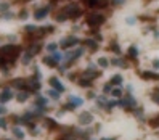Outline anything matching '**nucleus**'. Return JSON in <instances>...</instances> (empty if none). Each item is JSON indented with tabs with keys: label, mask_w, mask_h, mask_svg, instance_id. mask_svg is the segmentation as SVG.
I'll return each instance as SVG.
<instances>
[{
	"label": "nucleus",
	"mask_w": 159,
	"mask_h": 140,
	"mask_svg": "<svg viewBox=\"0 0 159 140\" xmlns=\"http://www.w3.org/2000/svg\"><path fill=\"white\" fill-rule=\"evenodd\" d=\"M79 15H81V8H79L76 3H69L64 10H63V13H60L56 16V20L64 21V20H68V18H77Z\"/></svg>",
	"instance_id": "obj_1"
},
{
	"label": "nucleus",
	"mask_w": 159,
	"mask_h": 140,
	"mask_svg": "<svg viewBox=\"0 0 159 140\" xmlns=\"http://www.w3.org/2000/svg\"><path fill=\"white\" fill-rule=\"evenodd\" d=\"M18 48L15 45H5L0 48V55H7L8 57V61H13V58H16L18 57Z\"/></svg>",
	"instance_id": "obj_2"
},
{
	"label": "nucleus",
	"mask_w": 159,
	"mask_h": 140,
	"mask_svg": "<svg viewBox=\"0 0 159 140\" xmlns=\"http://www.w3.org/2000/svg\"><path fill=\"white\" fill-rule=\"evenodd\" d=\"M93 122V114L89 111H84L81 113V116H79V124L81 126H89V124Z\"/></svg>",
	"instance_id": "obj_3"
},
{
	"label": "nucleus",
	"mask_w": 159,
	"mask_h": 140,
	"mask_svg": "<svg viewBox=\"0 0 159 140\" xmlns=\"http://www.w3.org/2000/svg\"><path fill=\"white\" fill-rule=\"evenodd\" d=\"M105 23V16H101L100 13H95V15H90L89 16V24L90 26H100Z\"/></svg>",
	"instance_id": "obj_4"
},
{
	"label": "nucleus",
	"mask_w": 159,
	"mask_h": 140,
	"mask_svg": "<svg viewBox=\"0 0 159 140\" xmlns=\"http://www.w3.org/2000/svg\"><path fill=\"white\" fill-rule=\"evenodd\" d=\"M79 42L77 37H74V36H71V37H66V39H61V42H60V45L63 47V48H69V47H74L76 44Z\"/></svg>",
	"instance_id": "obj_5"
},
{
	"label": "nucleus",
	"mask_w": 159,
	"mask_h": 140,
	"mask_svg": "<svg viewBox=\"0 0 159 140\" xmlns=\"http://www.w3.org/2000/svg\"><path fill=\"white\" fill-rule=\"evenodd\" d=\"M11 98H13V92L10 90V89H3L2 94H0V102L5 103V102H10Z\"/></svg>",
	"instance_id": "obj_6"
},
{
	"label": "nucleus",
	"mask_w": 159,
	"mask_h": 140,
	"mask_svg": "<svg viewBox=\"0 0 159 140\" xmlns=\"http://www.w3.org/2000/svg\"><path fill=\"white\" fill-rule=\"evenodd\" d=\"M135 98L132 97V95H125L124 97V100H121L119 102V105H122V106H135Z\"/></svg>",
	"instance_id": "obj_7"
},
{
	"label": "nucleus",
	"mask_w": 159,
	"mask_h": 140,
	"mask_svg": "<svg viewBox=\"0 0 159 140\" xmlns=\"http://www.w3.org/2000/svg\"><path fill=\"white\" fill-rule=\"evenodd\" d=\"M50 84H52V85L55 87L58 92H64V89H66V87L63 85V82L58 77H52V79H50Z\"/></svg>",
	"instance_id": "obj_8"
},
{
	"label": "nucleus",
	"mask_w": 159,
	"mask_h": 140,
	"mask_svg": "<svg viewBox=\"0 0 159 140\" xmlns=\"http://www.w3.org/2000/svg\"><path fill=\"white\" fill-rule=\"evenodd\" d=\"M48 11H50V7H44V8H40L39 11L34 13V16H36V20H42V18H45L48 15Z\"/></svg>",
	"instance_id": "obj_9"
},
{
	"label": "nucleus",
	"mask_w": 159,
	"mask_h": 140,
	"mask_svg": "<svg viewBox=\"0 0 159 140\" xmlns=\"http://www.w3.org/2000/svg\"><path fill=\"white\" fill-rule=\"evenodd\" d=\"M69 102H71L69 105H72V106L76 108V106H81L82 103H84V100H82L81 97H77V95H71V97H69Z\"/></svg>",
	"instance_id": "obj_10"
},
{
	"label": "nucleus",
	"mask_w": 159,
	"mask_h": 140,
	"mask_svg": "<svg viewBox=\"0 0 159 140\" xmlns=\"http://www.w3.org/2000/svg\"><path fill=\"white\" fill-rule=\"evenodd\" d=\"M32 57H34L32 52H26V53H23V65H29L31 60H32Z\"/></svg>",
	"instance_id": "obj_11"
},
{
	"label": "nucleus",
	"mask_w": 159,
	"mask_h": 140,
	"mask_svg": "<svg viewBox=\"0 0 159 140\" xmlns=\"http://www.w3.org/2000/svg\"><path fill=\"white\" fill-rule=\"evenodd\" d=\"M47 103H48V100L44 98V97H40V95H39V97L36 98V105H37V108H44L45 105H47Z\"/></svg>",
	"instance_id": "obj_12"
},
{
	"label": "nucleus",
	"mask_w": 159,
	"mask_h": 140,
	"mask_svg": "<svg viewBox=\"0 0 159 140\" xmlns=\"http://www.w3.org/2000/svg\"><path fill=\"white\" fill-rule=\"evenodd\" d=\"M44 63H45L47 66H50V68H53V66L56 65V60H55L53 57H45V58H44Z\"/></svg>",
	"instance_id": "obj_13"
},
{
	"label": "nucleus",
	"mask_w": 159,
	"mask_h": 140,
	"mask_svg": "<svg viewBox=\"0 0 159 140\" xmlns=\"http://www.w3.org/2000/svg\"><path fill=\"white\" fill-rule=\"evenodd\" d=\"M13 135H16V139H24V132L21 131L19 127H13Z\"/></svg>",
	"instance_id": "obj_14"
},
{
	"label": "nucleus",
	"mask_w": 159,
	"mask_h": 140,
	"mask_svg": "<svg viewBox=\"0 0 159 140\" xmlns=\"http://www.w3.org/2000/svg\"><path fill=\"white\" fill-rule=\"evenodd\" d=\"M28 98H29L28 92H19V94H18V102H19V103H24Z\"/></svg>",
	"instance_id": "obj_15"
},
{
	"label": "nucleus",
	"mask_w": 159,
	"mask_h": 140,
	"mask_svg": "<svg viewBox=\"0 0 159 140\" xmlns=\"http://www.w3.org/2000/svg\"><path fill=\"white\" fill-rule=\"evenodd\" d=\"M111 95H113L114 98H121V97H122V90H121V89H113V90H111Z\"/></svg>",
	"instance_id": "obj_16"
},
{
	"label": "nucleus",
	"mask_w": 159,
	"mask_h": 140,
	"mask_svg": "<svg viewBox=\"0 0 159 140\" xmlns=\"http://www.w3.org/2000/svg\"><path fill=\"white\" fill-rule=\"evenodd\" d=\"M85 77H89V79H95L98 76V73H95V71H92V69H89V71H85Z\"/></svg>",
	"instance_id": "obj_17"
},
{
	"label": "nucleus",
	"mask_w": 159,
	"mask_h": 140,
	"mask_svg": "<svg viewBox=\"0 0 159 140\" xmlns=\"http://www.w3.org/2000/svg\"><path fill=\"white\" fill-rule=\"evenodd\" d=\"M143 77H145V79H154V81H158V79H159V74H153V73H151V74H150V73H143Z\"/></svg>",
	"instance_id": "obj_18"
},
{
	"label": "nucleus",
	"mask_w": 159,
	"mask_h": 140,
	"mask_svg": "<svg viewBox=\"0 0 159 140\" xmlns=\"http://www.w3.org/2000/svg\"><path fill=\"white\" fill-rule=\"evenodd\" d=\"M47 50H48L50 53H55V52L58 50V45L56 44H48V45H47Z\"/></svg>",
	"instance_id": "obj_19"
},
{
	"label": "nucleus",
	"mask_w": 159,
	"mask_h": 140,
	"mask_svg": "<svg viewBox=\"0 0 159 140\" xmlns=\"http://www.w3.org/2000/svg\"><path fill=\"white\" fill-rule=\"evenodd\" d=\"M47 95H48V97H52L53 100H58V97H60L56 90H48V92H47Z\"/></svg>",
	"instance_id": "obj_20"
},
{
	"label": "nucleus",
	"mask_w": 159,
	"mask_h": 140,
	"mask_svg": "<svg viewBox=\"0 0 159 140\" xmlns=\"http://www.w3.org/2000/svg\"><path fill=\"white\" fill-rule=\"evenodd\" d=\"M98 66H101V68H108V60H106V58H100V60H98Z\"/></svg>",
	"instance_id": "obj_21"
},
{
	"label": "nucleus",
	"mask_w": 159,
	"mask_h": 140,
	"mask_svg": "<svg viewBox=\"0 0 159 140\" xmlns=\"http://www.w3.org/2000/svg\"><path fill=\"white\" fill-rule=\"evenodd\" d=\"M111 82H113V84H117V85H119V84H121V82H122V77H121V76H114V77H113V79H111Z\"/></svg>",
	"instance_id": "obj_22"
},
{
	"label": "nucleus",
	"mask_w": 159,
	"mask_h": 140,
	"mask_svg": "<svg viewBox=\"0 0 159 140\" xmlns=\"http://www.w3.org/2000/svg\"><path fill=\"white\" fill-rule=\"evenodd\" d=\"M79 85H81V87H84V89L90 87V79H87V81H79Z\"/></svg>",
	"instance_id": "obj_23"
},
{
	"label": "nucleus",
	"mask_w": 159,
	"mask_h": 140,
	"mask_svg": "<svg viewBox=\"0 0 159 140\" xmlns=\"http://www.w3.org/2000/svg\"><path fill=\"white\" fill-rule=\"evenodd\" d=\"M13 85H15V87H23V85H24V81H21V79H15V81H13Z\"/></svg>",
	"instance_id": "obj_24"
},
{
	"label": "nucleus",
	"mask_w": 159,
	"mask_h": 140,
	"mask_svg": "<svg viewBox=\"0 0 159 140\" xmlns=\"http://www.w3.org/2000/svg\"><path fill=\"white\" fill-rule=\"evenodd\" d=\"M8 8H10V3H0V13L7 11Z\"/></svg>",
	"instance_id": "obj_25"
},
{
	"label": "nucleus",
	"mask_w": 159,
	"mask_h": 140,
	"mask_svg": "<svg viewBox=\"0 0 159 140\" xmlns=\"http://www.w3.org/2000/svg\"><path fill=\"white\" fill-rule=\"evenodd\" d=\"M13 16H15V15H13L11 11H7V13H3V15H2V18H3V20H11Z\"/></svg>",
	"instance_id": "obj_26"
},
{
	"label": "nucleus",
	"mask_w": 159,
	"mask_h": 140,
	"mask_svg": "<svg viewBox=\"0 0 159 140\" xmlns=\"http://www.w3.org/2000/svg\"><path fill=\"white\" fill-rule=\"evenodd\" d=\"M53 58L56 60V63H58V61H63V55L58 53V52H55V53H53Z\"/></svg>",
	"instance_id": "obj_27"
},
{
	"label": "nucleus",
	"mask_w": 159,
	"mask_h": 140,
	"mask_svg": "<svg viewBox=\"0 0 159 140\" xmlns=\"http://www.w3.org/2000/svg\"><path fill=\"white\" fill-rule=\"evenodd\" d=\"M111 63H113V65H114V66H124V63L121 61L119 58H113V61H111Z\"/></svg>",
	"instance_id": "obj_28"
},
{
	"label": "nucleus",
	"mask_w": 159,
	"mask_h": 140,
	"mask_svg": "<svg viewBox=\"0 0 159 140\" xmlns=\"http://www.w3.org/2000/svg\"><path fill=\"white\" fill-rule=\"evenodd\" d=\"M135 116H137V118H140V119H143V110H142V108L135 110Z\"/></svg>",
	"instance_id": "obj_29"
},
{
	"label": "nucleus",
	"mask_w": 159,
	"mask_h": 140,
	"mask_svg": "<svg viewBox=\"0 0 159 140\" xmlns=\"http://www.w3.org/2000/svg\"><path fill=\"white\" fill-rule=\"evenodd\" d=\"M87 45H90V48L95 50V48H97V42H95V40H87Z\"/></svg>",
	"instance_id": "obj_30"
},
{
	"label": "nucleus",
	"mask_w": 159,
	"mask_h": 140,
	"mask_svg": "<svg viewBox=\"0 0 159 140\" xmlns=\"http://www.w3.org/2000/svg\"><path fill=\"white\" fill-rule=\"evenodd\" d=\"M129 53H130V57H137V55H138V50L135 48V47H132V48L129 50Z\"/></svg>",
	"instance_id": "obj_31"
},
{
	"label": "nucleus",
	"mask_w": 159,
	"mask_h": 140,
	"mask_svg": "<svg viewBox=\"0 0 159 140\" xmlns=\"http://www.w3.org/2000/svg\"><path fill=\"white\" fill-rule=\"evenodd\" d=\"M0 127H2V129H7V121H5L3 118H0Z\"/></svg>",
	"instance_id": "obj_32"
},
{
	"label": "nucleus",
	"mask_w": 159,
	"mask_h": 140,
	"mask_svg": "<svg viewBox=\"0 0 159 140\" xmlns=\"http://www.w3.org/2000/svg\"><path fill=\"white\" fill-rule=\"evenodd\" d=\"M153 100H154L156 103H159V90L154 92V95H153Z\"/></svg>",
	"instance_id": "obj_33"
},
{
	"label": "nucleus",
	"mask_w": 159,
	"mask_h": 140,
	"mask_svg": "<svg viewBox=\"0 0 159 140\" xmlns=\"http://www.w3.org/2000/svg\"><path fill=\"white\" fill-rule=\"evenodd\" d=\"M127 24H135V18L134 16H130V18H127Z\"/></svg>",
	"instance_id": "obj_34"
},
{
	"label": "nucleus",
	"mask_w": 159,
	"mask_h": 140,
	"mask_svg": "<svg viewBox=\"0 0 159 140\" xmlns=\"http://www.w3.org/2000/svg\"><path fill=\"white\" fill-rule=\"evenodd\" d=\"M103 90H105V94H108V92H111V90H113V89H111V84H106Z\"/></svg>",
	"instance_id": "obj_35"
},
{
	"label": "nucleus",
	"mask_w": 159,
	"mask_h": 140,
	"mask_svg": "<svg viewBox=\"0 0 159 140\" xmlns=\"http://www.w3.org/2000/svg\"><path fill=\"white\" fill-rule=\"evenodd\" d=\"M111 48L114 50L116 53H119V52H121V50H119V45H117V44H113V45H111Z\"/></svg>",
	"instance_id": "obj_36"
},
{
	"label": "nucleus",
	"mask_w": 159,
	"mask_h": 140,
	"mask_svg": "<svg viewBox=\"0 0 159 140\" xmlns=\"http://www.w3.org/2000/svg\"><path fill=\"white\" fill-rule=\"evenodd\" d=\"M5 113H7V108L0 105V116H2V114H5Z\"/></svg>",
	"instance_id": "obj_37"
},
{
	"label": "nucleus",
	"mask_w": 159,
	"mask_h": 140,
	"mask_svg": "<svg viewBox=\"0 0 159 140\" xmlns=\"http://www.w3.org/2000/svg\"><path fill=\"white\" fill-rule=\"evenodd\" d=\"M26 31H37L36 26H26Z\"/></svg>",
	"instance_id": "obj_38"
},
{
	"label": "nucleus",
	"mask_w": 159,
	"mask_h": 140,
	"mask_svg": "<svg viewBox=\"0 0 159 140\" xmlns=\"http://www.w3.org/2000/svg\"><path fill=\"white\" fill-rule=\"evenodd\" d=\"M153 66H154L156 69H159V60H154V61H153Z\"/></svg>",
	"instance_id": "obj_39"
},
{
	"label": "nucleus",
	"mask_w": 159,
	"mask_h": 140,
	"mask_svg": "<svg viewBox=\"0 0 159 140\" xmlns=\"http://www.w3.org/2000/svg\"><path fill=\"white\" fill-rule=\"evenodd\" d=\"M21 18H23V20H26V18H28V13L26 11H21V15H19Z\"/></svg>",
	"instance_id": "obj_40"
},
{
	"label": "nucleus",
	"mask_w": 159,
	"mask_h": 140,
	"mask_svg": "<svg viewBox=\"0 0 159 140\" xmlns=\"http://www.w3.org/2000/svg\"><path fill=\"white\" fill-rule=\"evenodd\" d=\"M122 2H124V0H113V3H114V5H119V3H122Z\"/></svg>",
	"instance_id": "obj_41"
},
{
	"label": "nucleus",
	"mask_w": 159,
	"mask_h": 140,
	"mask_svg": "<svg viewBox=\"0 0 159 140\" xmlns=\"http://www.w3.org/2000/svg\"><path fill=\"white\" fill-rule=\"evenodd\" d=\"M153 126H159V118H158V119L153 121Z\"/></svg>",
	"instance_id": "obj_42"
},
{
	"label": "nucleus",
	"mask_w": 159,
	"mask_h": 140,
	"mask_svg": "<svg viewBox=\"0 0 159 140\" xmlns=\"http://www.w3.org/2000/svg\"><path fill=\"white\" fill-rule=\"evenodd\" d=\"M103 140H114V139H103Z\"/></svg>",
	"instance_id": "obj_43"
}]
</instances>
